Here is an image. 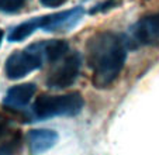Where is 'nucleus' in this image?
<instances>
[{
  "label": "nucleus",
  "instance_id": "obj_1",
  "mask_svg": "<svg viewBox=\"0 0 159 155\" xmlns=\"http://www.w3.org/2000/svg\"><path fill=\"white\" fill-rule=\"evenodd\" d=\"M125 40L113 31H99L87 40V65L96 89H107L118 79L127 61Z\"/></svg>",
  "mask_w": 159,
  "mask_h": 155
},
{
  "label": "nucleus",
  "instance_id": "obj_2",
  "mask_svg": "<svg viewBox=\"0 0 159 155\" xmlns=\"http://www.w3.org/2000/svg\"><path fill=\"white\" fill-rule=\"evenodd\" d=\"M84 100L79 92L66 95H41L33 105V117L35 120H48L52 117L76 116L82 111Z\"/></svg>",
  "mask_w": 159,
  "mask_h": 155
},
{
  "label": "nucleus",
  "instance_id": "obj_3",
  "mask_svg": "<svg viewBox=\"0 0 159 155\" xmlns=\"http://www.w3.org/2000/svg\"><path fill=\"white\" fill-rule=\"evenodd\" d=\"M44 62L47 61L42 52L41 41H38L28 45L24 49L14 51L13 54H10L4 63V73L9 79L17 81L39 69Z\"/></svg>",
  "mask_w": 159,
  "mask_h": 155
},
{
  "label": "nucleus",
  "instance_id": "obj_4",
  "mask_svg": "<svg viewBox=\"0 0 159 155\" xmlns=\"http://www.w3.org/2000/svg\"><path fill=\"white\" fill-rule=\"evenodd\" d=\"M125 44L128 49L141 47H159V14H149L139 18L129 28Z\"/></svg>",
  "mask_w": 159,
  "mask_h": 155
},
{
  "label": "nucleus",
  "instance_id": "obj_5",
  "mask_svg": "<svg viewBox=\"0 0 159 155\" xmlns=\"http://www.w3.org/2000/svg\"><path fill=\"white\" fill-rule=\"evenodd\" d=\"M82 68V57L78 52H70L57 62V66L47 78V86L51 89H65L72 86L79 78Z\"/></svg>",
  "mask_w": 159,
  "mask_h": 155
},
{
  "label": "nucleus",
  "instance_id": "obj_6",
  "mask_svg": "<svg viewBox=\"0 0 159 155\" xmlns=\"http://www.w3.org/2000/svg\"><path fill=\"white\" fill-rule=\"evenodd\" d=\"M84 14V10L82 6L73 7L69 10H62L52 14L41 16L39 20V28L44 31L55 33V31H69L73 28L79 21L82 20Z\"/></svg>",
  "mask_w": 159,
  "mask_h": 155
},
{
  "label": "nucleus",
  "instance_id": "obj_7",
  "mask_svg": "<svg viewBox=\"0 0 159 155\" xmlns=\"http://www.w3.org/2000/svg\"><path fill=\"white\" fill-rule=\"evenodd\" d=\"M58 135L57 131L49 130V128H35V130H30L27 133V145L28 149L33 155H39L42 152H47L58 143Z\"/></svg>",
  "mask_w": 159,
  "mask_h": 155
},
{
  "label": "nucleus",
  "instance_id": "obj_8",
  "mask_svg": "<svg viewBox=\"0 0 159 155\" xmlns=\"http://www.w3.org/2000/svg\"><path fill=\"white\" fill-rule=\"evenodd\" d=\"M37 87L34 83H21L10 87L3 99V105L10 110H24L31 101Z\"/></svg>",
  "mask_w": 159,
  "mask_h": 155
},
{
  "label": "nucleus",
  "instance_id": "obj_9",
  "mask_svg": "<svg viewBox=\"0 0 159 155\" xmlns=\"http://www.w3.org/2000/svg\"><path fill=\"white\" fill-rule=\"evenodd\" d=\"M42 52L47 62H58L65 55H68L69 44L65 40H47L41 41Z\"/></svg>",
  "mask_w": 159,
  "mask_h": 155
},
{
  "label": "nucleus",
  "instance_id": "obj_10",
  "mask_svg": "<svg viewBox=\"0 0 159 155\" xmlns=\"http://www.w3.org/2000/svg\"><path fill=\"white\" fill-rule=\"evenodd\" d=\"M37 30H39V20L38 17H33L30 20L24 21V23H20L18 26L13 27L10 30L7 40L10 42H20L27 40L30 35H33Z\"/></svg>",
  "mask_w": 159,
  "mask_h": 155
},
{
  "label": "nucleus",
  "instance_id": "obj_11",
  "mask_svg": "<svg viewBox=\"0 0 159 155\" xmlns=\"http://www.w3.org/2000/svg\"><path fill=\"white\" fill-rule=\"evenodd\" d=\"M20 147V135L16 134L10 140L2 143L0 145V155H14Z\"/></svg>",
  "mask_w": 159,
  "mask_h": 155
},
{
  "label": "nucleus",
  "instance_id": "obj_12",
  "mask_svg": "<svg viewBox=\"0 0 159 155\" xmlns=\"http://www.w3.org/2000/svg\"><path fill=\"white\" fill-rule=\"evenodd\" d=\"M123 0H104L102 3L96 4L93 9H90V14H96V13H106L113 9H117L121 6Z\"/></svg>",
  "mask_w": 159,
  "mask_h": 155
},
{
  "label": "nucleus",
  "instance_id": "obj_13",
  "mask_svg": "<svg viewBox=\"0 0 159 155\" xmlns=\"http://www.w3.org/2000/svg\"><path fill=\"white\" fill-rule=\"evenodd\" d=\"M27 0H0V10L4 13H16L25 4Z\"/></svg>",
  "mask_w": 159,
  "mask_h": 155
},
{
  "label": "nucleus",
  "instance_id": "obj_14",
  "mask_svg": "<svg viewBox=\"0 0 159 155\" xmlns=\"http://www.w3.org/2000/svg\"><path fill=\"white\" fill-rule=\"evenodd\" d=\"M68 0H39V3L44 7H49V9H54V7H59L62 4H65Z\"/></svg>",
  "mask_w": 159,
  "mask_h": 155
},
{
  "label": "nucleus",
  "instance_id": "obj_15",
  "mask_svg": "<svg viewBox=\"0 0 159 155\" xmlns=\"http://www.w3.org/2000/svg\"><path fill=\"white\" fill-rule=\"evenodd\" d=\"M4 131H6V123H4V121H0V137L4 134Z\"/></svg>",
  "mask_w": 159,
  "mask_h": 155
},
{
  "label": "nucleus",
  "instance_id": "obj_16",
  "mask_svg": "<svg viewBox=\"0 0 159 155\" xmlns=\"http://www.w3.org/2000/svg\"><path fill=\"white\" fill-rule=\"evenodd\" d=\"M3 35H4V34H3V31L0 30V45H2V41H3Z\"/></svg>",
  "mask_w": 159,
  "mask_h": 155
}]
</instances>
